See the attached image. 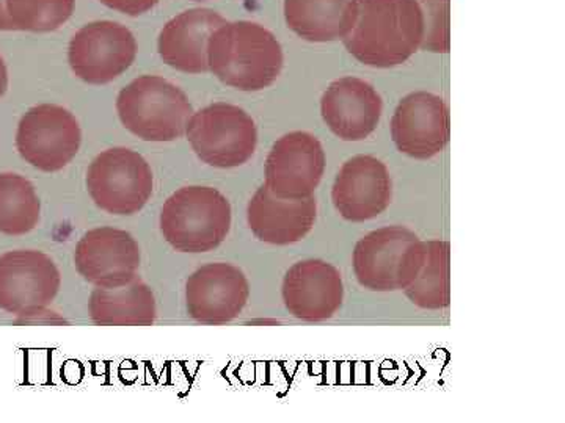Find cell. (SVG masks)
Here are the masks:
<instances>
[{"mask_svg":"<svg viewBox=\"0 0 565 423\" xmlns=\"http://www.w3.org/2000/svg\"><path fill=\"white\" fill-rule=\"evenodd\" d=\"M250 299V284L243 270L226 262L200 267L185 282V310L203 325L236 321Z\"/></svg>","mask_w":565,"mask_h":423,"instance_id":"obj_11","label":"cell"},{"mask_svg":"<svg viewBox=\"0 0 565 423\" xmlns=\"http://www.w3.org/2000/svg\"><path fill=\"white\" fill-rule=\"evenodd\" d=\"M104 6L128 17H139L158 6L159 0H102Z\"/></svg>","mask_w":565,"mask_h":423,"instance_id":"obj_27","label":"cell"},{"mask_svg":"<svg viewBox=\"0 0 565 423\" xmlns=\"http://www.w3.org/2000/svg\"><path fill=\"white\" fill-rule=\"evenodd\" d=\"M41 203L31 181L0 174V234L24 236L39 226Z\"/></svg>","mask_w":565,"mask_h":423,"instance_id":"obj_23","label":"cell"},{"mask_svg":"<svg viewBox=\"0 0 565 423\" xmlns=\"http://www.w3.org/2000/svg\"><path fill=\"white\" fill-rule=\"evenodd\" d=\"M384 102L373 85L356 77L332 82L322 95L323 121L344 141L367 139L381 121Z\"/></svg>","mask_w":565,"mask_h":423,"instance_id":"obj_17","label":"cell"},{"mask_svg":"<svg viewBox=\"0 0 565 423\" xmlns=\"http://www.w3.org/2000/svg\"><path fill=\"white\" fill-rule=\"evenodd\" d=\"M424 243L426 259L423 269L404 292L422 310H445L451 304V248L444 240H429Z\"/></svg>","mask_w":565,"mask_h":423,"instance_id":"obj_22","label":"cell"},{"mask_svg":"<svg viewBox=\"0 0 565 423\" xmlns=\"http://www.w3.org/2000/svg\"><path fill=\"white\" fill-rule=\"evenodd\" d=\"M7 88H9V70H7L6 62L0 55V98L6 95Z\"/></svg>","mask_w":565,"mask_h":423,"instance_id":"obj_29","label":"cell"},{"mask_svg":"<svg viewBox=\"0 0 565 423\" xmlns=\"http://www.w3.org/2000/svg\"><path fill=\"white\" fill-rule=\"evenodd\" d=\"M232 220V204L225 195L193 185L174 192L163 204L161 232L174 250L196 254L221 247Z\"/></svg>","mask_w":565,"mask_h":423,"instance_id":"obj_3","label":"cell"},{"mask_svg":"<svg viewBox=\"0 0 565 423\" xmlns=\"http://www.w3.org/2000/svg\"><path fill=\"white\" fill-rule=\"evenodd\" d=\"M392 137L397 150L408 158H435L449 141L448 106L433 93H411L394 110Z\"/></svg>","mask_w":565,"mask_h":423,"instance_id":"obj_14","label":"cell"},{"mask_svg":"<svg viewBox=\"0 0 565 423\" xmlns=\"http://www.w3.org/2000/svg\"><path fill=\"white\" fill-rule=\"evenodd\" d=\"M318 218L315 196L305 199L278 198L266 184L256 191L247 207L248 228L264 243L286 247L300 242Z\"/></svg>","mask_w":565,"mask_h":423,"instance_id":"obj_18","label":"cell"},{"mask_svg":"<svg viewBox=\"0 0 565 423\" xmlns=\"http://www.w3.org/2000/svg\"><path fill=\"white\" fill-rule=\"evenodd\" d=\"M81 143L76 117L55 104L32 107L18 126V151L40 172H61L76 158Z\"/></svg>","mask_w":565,"mask_h":423,"instance_id":"obj_8","label":"cell"},{"mask_svg":"<svg viewBox=\"0 0 565 423\" xmlns=\"http://www.w3.org/2000/svg\"><path fill=\"white\" fill-rule=\"evenodd\" d=\"M281 295L286 310L299 321H329L343 306L340 270L319 259L294 263L282 280Z\"/></svg>","mask_w":565,"mask_h":423,"instance_id":"obj_16","label":"cell"},{"mask_svg":"<svg viewBox=\"0 0 565 423\" xmlns=\"http://www.w3.org/2000/svg\"><path fill=\"white\" fill-rule=\"evenodd\" d=\"M326 172V152L311 133L297 131L275 141L267 155L266 185L282 199H305L315 195Z\"/></svg>","mask_w":565,"mask_h":423,"instance_id":"obj_10","label":"cell"},{"mask_svg":"<svg viewBox=\"0 0 565 423\" xmlns=\"http://www.w3.org/2000/svg\"><path fill=\"white\" fill-rule=\"evenodd\" d=\"M87 188L99 209L129 217L150 202L154 176L139 152L111 148L96 155L88 166Z\"/></svg>","mask_w":565,"mask_h":423,"instance_id":"obj_7","label":"cell"},{"mask_svg":"<svg viewBox=\"0 0 565 423\" xmlns=\"http://www.w3.org/2000/svg\"><path fill=\"white\" fill-rule=\"evenodd\" d=\"M223 24H226V21L215 11H184L163 25L159 35V55L163 63L181 73H207V43L212 33Z\"/></svg>","mask_w":565,"mask_h":423,"instance_id":"obj_19","label":"cell"},{"mask_svg":"<svg viewBox=\"0 0 565 423\" xmlns=\"http://www.w3.org/2000/svg\"><path fill=\"white\" fill-rule=\"evenodd\" d=\"M141 252L131 234L103 226L85 232L76 245L77 272L95 288L128 284L139 272Z\"/></svg>","mask_w":565,"mask_h":423,"instance_id":"obj_13","label":"cell"},{"mask_svg":"<svg viewBox=\"0 0 565 423\" xmlns=\"http://www.w3.org/2000/svg\"><path fill=\"white\" fill-rule=\"evenodd\" d=\"M393 182L385 163L355 155L341 166L332 188L334 209L352 223L377 218L392 204Z\"/></svg>","mask_w":565,"mask_h":423,"instance_id":"obj_15","label":"cell"},{"mask_svg":"<svg viewBox=\"0 0 565 423\" xmlns=\"http://www.w3.org/2000/svg\"><path fill=\"white\" fill-rule=\"evenodd\" d=\"M61 285V272L44 252L17 250L0 256V310L7 313L50 306Z\"/></svg>","mask_w":565,"mask_h":423,"instance_id":"obj_12","label":"cell"},{"mask_svg":"<svg viewBox=\"0 0 565 423\" xmlns=\"http://www.w3.org/2000/svg\"><path fill=\"white\" fill-rule=\"evenodd\" d=\"M88 313L98 326H150L158 317L154 293L140 276L118 288H96Z\"/></svg>","mask_w":565,"mask_h":423,"instance_id":"obj_20","label":"cell"},{"mask_svg":"<svg viewBox=\"0 0 565 423\" xmlns=\"http://www.w3.org/2000/svg\"><path fill=\"white\" fill-rule=\"evenodd\" d=\"M426 259V243L404 226H385L364 236L353 250V272L373 292L405 291Z\"/></svg>","mask_w":565,"mask_h":423,"instance_id":"obj_4","label":"cell"},{"mask_svg":"<svg viewBox=\"0 0 565 423\" xmlns=\"http://www.w3.org/2000/svg\"><path fill=\"white\" fill-rule=\"evenodd\" d=\"M14 323H17V325H68V322H66L62 315H58L55 311L47 310V306L24 311V313L18 314V318Z\"/></svg>","mask_w":565,"mask_h":423,"instance_id":"obj_26","label":"cell"},{"mask_svg":"<svg viewBox=\"0 0 565 423\" xmlns=\"http://www.w3.org/2000/svg\"><path fill=\"white\" fill-rule=\"evenodd\" d=\"M76 0H6L14 31L54 32L70 20Z\"/></svg>","mask_w":565,"mask_h":423,"instance_id":"obj_24","label":"cell"},{"mask_svg":"<svg viewBox=\"0 0 565 423\" xmlns=\"http://www.w3.org/2000/svg\"><path fill=\"white\" fill-rule=\"evenodd\" d=\"M0 31H14L9 13H7L6 0H0Z\"/></svg>","mask_w":565,"mask_h":423,"instance_id":"obj_28","label":"cell"},{"mask_svg":"<svg viewBox=\"0 0 565 423\" xmlns=\"http://www.w3.org/2000/svg\"><path fill=\"white\" fill-rule=\"evenodd\" d=\"M281 44L273 32L250 21L226 22L207 43V66L222 84L241 91H262L282 69Z\"/></svg>","mask_w":565,"mask_h":423,"instance_id":"obj_2","label":"cell"},{"mask_svg":"<svg viewBox=\"0 0 565 423\" xmlns=\"http://www.w3.org/2000/svg\"><path fill=\"white\" fill-rule=\"evenodd\" d=\"M355 0H285L289 29L313 43L343 39L353 17Z\"/></svg>","mask_w":565,"mask_h":423,"instance_id":"obj_21","label":"cell"},{"mask_svg":"<svg viewBox=\"0 0 565 423\" xmlns=\"http://www.w3.org/2000/svg\"><path fill=\"white\" fill-rule=\"evenodd\" d=\"M118 117L134 135L145 141L181 139L193 115L185 93L159 76H140L117 98Z\"/></svg>","mask_w":565,"mask_h":423,"instance_id":"obj_5","label":"cell"},{"mask_svg":"<svg viewBox=\"0 0 565 423\" xmlns=\"http://www.w3.org/2000/svg\"><path fill=\"white\" fill-rule=\"evenodd\" d=\"M136 57V36L118 22H92L71 39L70 66L85 84H110L131 68Z\"/></svg>","mask_w":565,"mask_h":423,"instance_id":"obj_9","label":"cell"},{"mask_svg":"<svg viewBox=\"0 0 565 423\" xmlns=\"http://www.w3.org/2000/svg\"><path fill=\"white\" fill-rule=\"evenodd\" d=\"M423 32L416 0H355L351 24L341 40L364 65L393 68L419 50Z\"/></svg>","mask_w":565,"mask_h":423,"instance_id":"obj_1","label":"cell"},{"mask_svg":"<svg viewBox=\"0 0 565 423\" xmlns=\"http://www.w3.org/2000/svg\"><path fill=\"white\" fill-rule=\"evenodd\" d=\"M423 13L422 50L449 52V0H416Z\"/></svg>","mask_w":565,"mask_h":423,"instance_id":"obj_25","label":"cell"},{"mask_svg":"<svg viewBox=\"0 0 565 423\" xmlns=\"http://www.w3.org/2000/svg\"><path fill=\"white\" fill-rule=\"evenodd\" d=\"M185 135L200 161L222 170L250 161L258 144V131L250 115L226 102L211 104L193 113Z\"/></svg>","mask_w":565,"mask_h":423,"instance_id":"obj_6","label":"cell"}]
</instances>
